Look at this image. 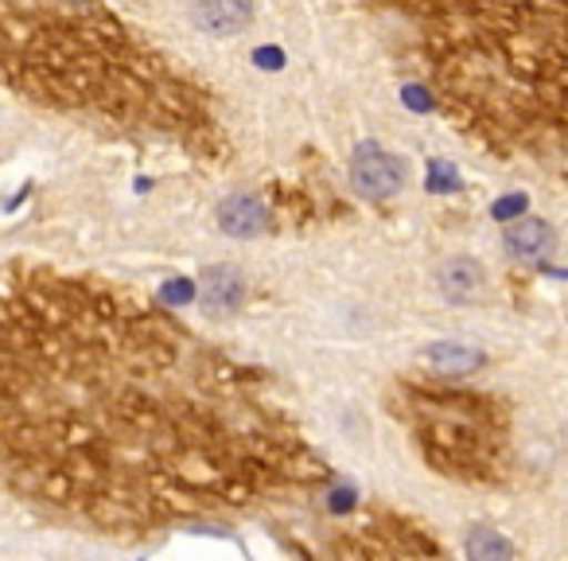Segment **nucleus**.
Returning <instances> with one entry per match:
<instances>
[{"mask_svg":"<svg viewBox=\"0 0 568 561\" xmlns=\"http://www.w3.org/2000/svg\"><path fill=\"white\" fill-rule=\"evenodd\" d=\"M164 312L63 277L0 304V464L20 488L129 530L301 472L276 421L234 402L242 379L199 363Z\"/></svg>","mask_w":568,"mask_h":561,"instance_id":"obj_1","label":"nucleus"},{"mask_svg":"<svg viewBox=\"0 0 568 561\" xmlns=\"http://www.w3.org/2000/svg\"><path fill=\"white\" fill-rule=\"evenodd\" d=\"M459 129L568 172V0H378Z\"/></svg>","mask_w":568,"mask_h":561,"instance_id":"obj_2","label":"nucleus"},{"mask_svg":"<svg viewBox=\"0 0 568 561\" xmlns=\"http://www.w3.org/2000/svg\"><path fill=\"white\" fill-rule=\"evenodd\" d=\"M409 418L425 457L459 480H495L503 472L510 425L490 398L464 390H409Z\"/></svg>","mask_w":568,"mask_h":561,"instance_id":"obj_3","label":"nucleus"},{"mask_svg":"<svg viewBox=\"0 0 568 561\" xmlns=\"http://www.w3.org/2000/svg\"><path fill=\"white\" fill-rule=\"evenodd\" d=\"M351 183L366 199H389L405 188V164L382 144H363L351 157Z\"/></svg>","mask_w":568,"mask_h":561,"instance_id":"obj_4","label":"nucleus"},{"mask_svg":"<svg viewBox=\"0 0 568 561\" xmlns=\"http://www.w3.org/2000/svg\"><path fill=\"white\" fill-rule=\"evenodd\" d=\"M199 304L211 317H234L245 304V273L234 266H214L199 281Z\"/></svg>","mask_w":568,"mask_h":561,"instance_id":"obj_5","label":"nucleus"},{"mask_svg":"<svg viewBox=\"0 0 568 561\" xmlns=\"http://www.w3.org/2000/svg\"><path fill=\"white\" fill-rule=\"evenodd\" d=\"M195 24L206 36H237L253 24V0H195Z\"/></svg>","mask_w":568,"mask_h":561,"instance_id":"obj_6","label":"nucleus"},{"mask_svg":"<svg viewBox=\"0 0 568 561\" xmlns=\"http://www.w3.org/2000/svg\"><path fill=\"white\" fill-rule=\"evenodd\" d=\"M219 227L230 238H257L268 230V207L253 191H237L219 203Z\"/></svg>","mask_w":568,"mask_h":561,"instance_id":"obj_7","label":"nucleus"},{"mask_svg":"<svg viewBox=\"0 0 568 561\" xmlns=\"http://www.w3.org/2000/svg\"><path fill=\"white\" fill-rule=\"evenodd\" d=\"M436 289L444 293V301L467 304L483 293V266L475 258H448L436 269Z\"/></svg>","mask_w":568,"mask_h":561,"instance_id":"obj_8","label":"nucleus"},{"mask_svg":"<svg viewBox=\"0 0 568 561\" xmlns=\"http://www.w3.org/2000/svg\"><path fill=\"white\" fill-rule=\"evenodd\" d=\"M503 242L518 261H541L552 250V227L545 219H534V214H521L518 222L506 227Z\"/></svg>","mask_w":568,"mask_h":561,"instance_id":"obj_9","label":"nucleus"},{"mask_svg":"<svg viewBox=\"0 0 568 561\" xmlns=\"http://www.w3.org/2000/svg\"><path fill=\"white\" fill-rule=\"evenodd\" d=\"M425 363L433 367L436 374H448V379H456V374L479 371L483 351L467 348V343H433V348L425 351Z\"/></svg>","mask_w":568,"mask_h":561,"instance_id":"obj_10","label":"nucleus"},{"mask_svg":"<svg viewBox=\"0 0 568 561\" xmlns=\"http://www.w3.org/2000/svg\"><path fill=\"white\" fill-rule=\"evenodd\" d=\"M514 545L506 542V538H498L495 530H475L471 538H467V558L475 561H495V558H510Z\"/></svg>","mask_w":568,"mask_h":561,"instance_id":"obj_11","label":"nucleus"},{"mask_svg":"<svg viewBox=\"0 0 568 561\" xmlns=\"http://www.w3.org/2000/svg\"><path fill=\"white\" fill-rule=\"evenodd\" d=\"M191 293H195V289L187 285V281H172V285H164V304H183V301H191Z\"/></svg>","mask_w":568,"mask_h":561,"instance_id":"obj_12","label":"nucleus"},{"mask_svg":"<svg viewBox=\"0 0 568 561\" xmlns=\"http://www.w3.org/2000/svg\"><path fill=\"white\" fill-rule=\"evenodd\" d=\"M521 211H526V199H521V196L503 199V203L495 207V214H498V219H506V214H521Z\"/></svg>","mask_w":568,"mask_h":561,"instance_id":"obj_13","label":"nucleus"}]
</instances>
